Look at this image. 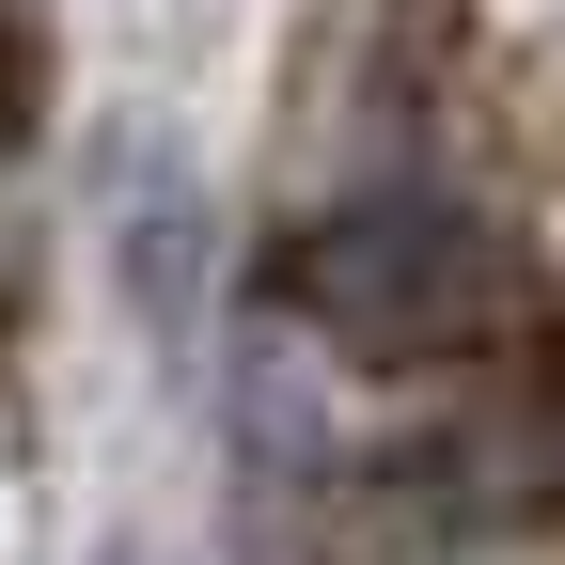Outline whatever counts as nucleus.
I'll return each mask as SVG.
<instances>
[{"label":"nucleus","instance_id":"nucleus-1","mask_svg":"<svg viewBox=\"0 0 565 565\" xmlns=\"http://www.w3.org/2000/svg\"><path fill=\"white\" fill-rule=\"evenodd\" d=\"M503 299V252H487L471 204L440 189H345L330 221L282 236V315L345 362H424V345H471Z\"/></svg>","mask_w":565,"mask_h":565},{"label":"nucleus","instance_id":"nucleus-2","mask_svg":"<svg viewBox=\"0 0 565 565\" xmlns=\"http://www.w3.org/2000/svg\"><path fill=\"white\" fill-rule=\"evenodd\" d=\"M110 565H141V550H110Z\"/></svg>","mask_w":565,"mask_h":565}]
</instances>
